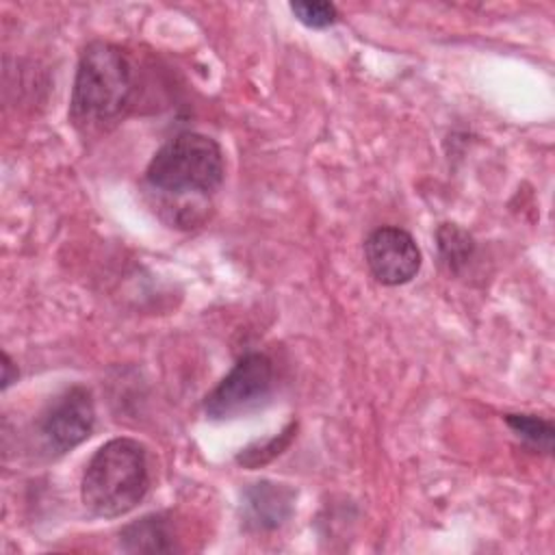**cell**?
I'll return each mask as SVG.
<instances>
[{"label":"cell","instance_id":"4fadbf2b","mask_svg":"<svg viewBox=\"0 0 555 555\" xmlns=\"http://www.w3.org/2000/svg\"><path fill=\"white\" fill-rule=\"evenodd\" d=\"M17 375H20V371L13 364L11 356L7 351H2V390H7L13 382H17Z\"/></svg>","mask_w":555,"mask_h":555},{"label":"cell","instance_id":"277c9868","mask_svg":"<svg viewBox=\"0 0 555 555\" xmlns=\"http://www.w3.org/2000/svg\"><path fill=\"white\" fill-rule=\"evenodd\" d=\"M273 382L271 358L260 351H249L241 356L228 375L204 397V412L215 421L247 414L269 401Z\"/></svg>","mask_w":555,"mask_h":555},{"label":"cell","instance_id":"9c48e42d","mask_svg":"<svg viewBox=\"0 0 555 555\" xmlns=\"http://www.w3.org/2000/svg\"><path fill=\"white\" fill-rule=\"evenodd\" d=\"M505 423L518 438H522L525 442L533 444L544 453H551L555 436V427L551 421L540 418L535 414H505Z\"/></svg>","mask_w":555,"mask_h":555},{"label":"cell","instance_id":"6da1fadb","mask_svg":"<svg viewBox=\"0 0 555 555\" xmlns=\"http://www.w3.org/2000/svg\"><path fill=\"white\" fill-rule=\"evenodd\" d=\"M134 74L128 54L108 41H91L78 59L69 100L76 128L106 130L130 108Z\"/></svg>","mask_w":555,"mask_h":555},{"label":"cell","instance_id":"52a82bcc","mask_svg":"<svg viewBox=\"0 0 555 555\" xmlns=\"http://www.w3.org/2000/svg\"><path fill=\"white\" fill-rule=\"evenodd\" d=\"M295 492L284 483L258 481L243 492V525L251 531H273L293 514Z\"/></svg>","mask_w":555,"mask_h":555},{"label":"cell","instance_id":"8992f818","mask_svg":"<svg viewBox=\"0 0 555 555\" xmlns=\"http://www.w3.org/2000/svg\"><path fill=\"white\" fill-rule=\"evenodd\" d=\"M364 258L379 284L399 286L416 278L421 269V249L414 236L397 225H382L364 241Z\"/></svg>","mask_w":555,"mask_h":555},{"label":"cell","instance_id":"30bf717a","mask_svg":"<svg viewBox=\"0 0 555 555\" xmlns=\"http://www.w3.org/2000/svg\"><path fill=\"white\" fill-rule=\"evenodd\" d=\"M436 238H438V247H440L444 262L453 271L464 267L468 262V258L473 256L475 243H473L470 234L466 230L457 228L455 223H442L436 232Z\"/></svg>","mask_w":555,"mask_h":555},{"label":"cell","instance_id":"7c38bea8","mask_svg":"<svg viewBox=\"0 0 555 555\" xmlns=\"http://www.w3.org/2000/svg\"><path fill=\"white\" fill-rule=\"evenodd\" d=\"M291 11L308 28H327L338 20V9L325 0H297L291 2Z\"/></svg>","mask_w":555,"mask_h":555},{"label":"cell","instance_id":"5b68a950","mask_svg":"<svg viewBox=\"0 0 555 555\" xmlns=\"http://www.w3.org/2000/svg\"><path fill=\"white\" fill-rule=\"evenodd\" d=\"M93 427V395L82 384H74L56 395L37 423L39 438L50 455H63L72 451L91 436Z\"/></svg>","mask_w":555,"mask_h":555},{"label":"cell","instance_id":"3957f363","mask_svg":"<svg viewBox=\"0 0 555 555\" xmlns=\"http://www.w3.org/2000/svg\"><path fill=\"white\" fill-rule=\"evenodd\" d=\"M221 145L202 132H180L169 139L145 167V184L163 195L208 197L223 182Z\"/></svg>","mask_w":555,"mask_h":555},{"label":"cell","instance_id":"ba28073f","mask_svg":"<svg viewBox=\"0 0 555 555\" xmlns=\"http://www.w3.org/2000/svg\"><path fill=\"white\" fill-rule=\"evenodd\" d=\"M119 546L126 553H171L178 551L169 520L163 514H147L119 531Z\"/></svg>","mask_w":555,"mask_h":555},{"label":"cell","instance_id":"7a4b0ae2","mask_svg":"<svg viewBox=\"0 0 555 555\" xmlns=\"http://www.w3.org/2000/svg\"><path fill=\"white\" fill-rule=\"evenodd\" d=\"M150 490L147 451L134 438H113L89 460L80 481L85 507L100 518L132 512Z\"/></svg>","mask_w":555,"mask_h":555},{"label":"cell","instance_id":"8fae6325","mask_svg":"<svg viewBox=\"0 0 555 555\" xmlns=\"http://www.w3.org/2000/svg\"><path fill=\"white\" fill-rule=\"evenodd\" d=\"M295 429H297V423H288L278 436L269 438V440H262V442H254L245 449H241V453L236 455V462L245 468H258L267 462H271L273 457H278L293 440L295 436Z\"/></svg>","mask_w":555,"mask_h":555}]
</instances>
